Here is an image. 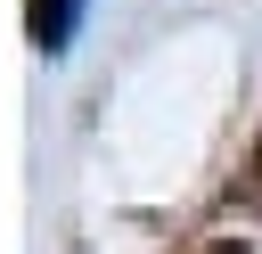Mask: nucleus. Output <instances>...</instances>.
<instances>
[{
    "label": "nucleus",
    "instance_id": "1",
    "mask_svg": "<svg viewBox=\"0 0 262 254\" xmlns=\"http://www.w3.org/2000/svg\"><path fill=\"white\" fill-rule=\"evenodd\" d=\"M74 16H82V0H33V41L41 49H66L74 41Z\"/></svg>",
    "mask_w": 262,
    "mask_h": 254
},
{
    "label": "nucleus",
    "instance_id": "2",
    "mask_svg": "<svg viewBox=\"0 0 262 254\" xmlns=\"http://www.w3.org/2000/svg\"><path fill=\"white\" fill-rule=\"evenodd\" d=\"M221 254H237V246H221Z\"/></svg>",
    "mask_w": 262,
    "mask_h": 254
}]
</instances>
